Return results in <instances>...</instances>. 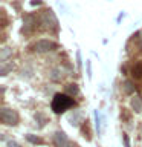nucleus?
<instances>
[{
    "instance_id": "obj_1",
    "label": "nucleus",
    "mask_w": 142,
    "mask_h": 147,
    "mask_svg": "<svg viewBox=\"0 0 142 147\" xmlns=\"http://www.w3.org/2000/svg\"><path fill=\"white\" fill-rule=\"evenodd\" d=\"M73 106H75V101L72 96H69L67 94H55L52 103H50V109L54 113H63Z\"/></svg>"
},
{
    "instance_id": "obj_2",
    "label": "nucleus",
    "mask_w": 142,
    "mask_h": 147,
    "mask_svg": "<svg viewBox=\"0 0 142 147\" xmlns=\"http://www.w3.org/2000/svg\"><path fill=\"white\" fill-rule=\"evenodd\" d=\"M0 121L5 126H17L18 121H20V117H18L17 110L9 107H2L0 109Z\"/></svg>"
},
{
    "instance_id": "obj_3",
    "label": "nucleus",
    "mask_w": 142,
    "mask_h": 147,
    "mask_svg": "<svg viewBox=\"0 0 142 147\" xmlns=\"http://www.w3.org/2000/svg\"><path fill=\"white\" fill-rule=\"evenodd\" d=\"M52 142H54L55 147H78L75 142H72L70 140H69L67 135L63 130H57V132L54 133Z\"/></svg>"
},
{
    "instance_id": "obj_4",
    "label": "nucleus",
    "mask_w": 142,
    "mask_h": 147,
    "mask_svg": "<svg viewBox=\"0 0 142 147\" xmlns=\"http://www.w3.org/2000/svg\"><path fill=\"white\" fill-rule=\"evenodd\" d=\"M58 48V45L55 43V41L52 40H38L37 43H34V46H32V51H35V52H49V51H54V49H57Z\"/></svg>"
},
{
    "instance_id": "obj_5",
    "label": "nucleus",
    "mask_w": 142,
    "mask_h": 147,
    "mask_svg": "<svg viewBox=\"0 0 142 147\" xmlns=\"http://www.w3.org/2000/svg\"><path fill=\"white\" fill-rule=\"evenodd\" d=\"M41 23L48 28V29H50V28H57V25H58V22H57V18H55V16H54V12L50 11H44L43 12V16H41Z\"/></svg>"
},
{
    "instance_id": "obj_6",
    "label": "nucleus",
    "mask_w": 142,
    "mask_h": 147,
    "mask_svg": "<svg viewBox=\"0 0 142 147\" xmlns=\"http://www.w3.org/2000/svg\"><path fill=\"white\" fill-rule=\"evenodd\" d=\"M67 119H69V123L72 124V126H80L81 123H84L82 119H84V115H82V112L81 110H72V113H69V117H67Z\"/></svg>"
},
{
    "instance_id": "obj_7",
    "label": "nucleus",
    "mask_w": 142,
    "mask_h": 147,
    "mask_svg": "<svg viewBox=\"0 0 142 147\" xmlns=\"http://www.w3.org/2000/svg\"><path fill=\"white\" fill-rule=\"evenodd\" d=\"M130 106H131L133 112L141 113L142 112V100H141V96H133V98L130 100Z\"/></svg>"
},
{
    "instance_id": "obj_8",
    "label": "nucleus",
    "mask_w": 142,
    "mask_h": 147,
    "mask_svg": "<svg viewBox=\"0 0 142 147\" xmlns=\"http://www.w3.org/2000/svg\"><path fill=\"white\" fill-rule=\"evenodd\" d=\"M131 77L135 80H141L142 78V61L135 63V66L131 67Z\"/></svg>"
},
{
    "instance_id": "obj_9",
    "label": "nucleus",
    "mask_w": 142,
    "mask_h": 147,
    "mask_svg": "<svg viewBox=\"0 0 142 147\" xmlns=\"http://www.w3.org/2000/svg\"><path fill=\"white\" fill-rule=\"evenodd\" d=\"M64 90H66V94H67L69 96H72V98H73V96H76L78 94H80V87H78L76 83H70V84H67Z\"/></svg>"
},
{
    "instance_id": "obj_10",
    "label": "nucleus",
    "mask_w": 142,
    "mask_h": 147,
    "mask_svg": "<svg viewBox=\"0 0 142 147\" xmlns=\"http://www.w3.org/2000/svg\"><path fill=\"white\" fill-rule=\"evenodd\" d=\"M122 92L127 95H131L133 92H135V84H133L131 80H125L122 83Z\"/></svg>"
},
{
    "instance_id": "obj_11",
    "label": "nucleus",
    "mask_w": 142,
    "mask_h": 147,
    "mask_svg": "<svg viewBox=\"0 0 142 147\" xmlns=\"http://www.w3.org/2000/svg\"><path fill=\"white\" fill-rule=\"evenodd\" d=\"M93 118H95L96 133H98V136H99L101 135V115H99V110H95V112H93Z\"/></svg>"
},
{
    "instance_id": "obj_12",
    "label": "nucleus",
    "mask_w": 142,
    "mask_h": 147,
    "mask_svg": "<svg viewBox=\"0 0 142 147\" xmlns=\"http://www.w3.org/2000/svg\"><path fill=\"white\" fill-rule=\"evenodd\" d=\"M26 140L31 142V144H43V140L37 135H32V133H27L26 135Z\"/></svg>"
},
{
    "instance_id": "obj_13",
    "label": "nucleus",
    "mask_w": 142,
    "mask_h": 147,
    "mask_svg": "<svg viewBox=\"0 0 142 147\" xmlns=\"http://www.w3.org/2000/svg\"><path fill=\"white\" fill-rule=\"evenodd\" d=\"M11 54H12V51H11V49L3 48V49H2V55H0V60H2V63H3V61H6V58H8Z\"/></svg>"
},
{
    "instance_id": "obj_14",
    "label": "nucleus",
    "mask_w": 142,
    "mask_h": 147,
    "mask_svg": "<svg viewBox=\"0 0 142 147\" xmlns=\"http://www.w3.org/2000/svg\"><path fill=\"white\" fill-rule=\"evenodd\" d=\"M6 147H21V146L18 144L17 141H14V140H9V141L6 142Z\"/></svg>"
},
{
    "instance_id": "obj_15",
    "label": "nucleus",
    "mask_w": 142,
    "mask_h": 147,
    "mask_svg": "<svg viewBox=\"0 0 142 147\" xmlns=\"http://www.w3.org/2000/svg\"><path fill=\"white\" fill-rule=\"evenodd\" d=\"M87 77L92 78V66H90V61L87 60Z\"/></svg>"
},
{
    "instance_id": "obj_16",
    "label": "nucleus",
    "mask_w": 142,
    "mask_h": 147,
    "mask_svg": "<svg viewBox=\"0 0 142 147\" xmlns=\"http://www.w3.org/2000/svg\"><path fill=\"white\" fill-rule=\"evenodd\" d=\"M122 138H124V144H125V147H130V141H128V136L124 133L122 135Z\"/></svg>"
},
{
    "instance_id": "obj_17",
    "label": "nucleus",
    "mask_w": 142,
    "mask_h": 147,
    "mask_svg": "<svg viewBox=\"0 0 142 147\" xmlns=\"http://www.w3.org/2000/svg\"><path fill=\"white\" fill-rule=\"evenodd\" d=\"M139 133H141V136H142V123H141V127H139Z\"/></svg>"
}]
</instances>
